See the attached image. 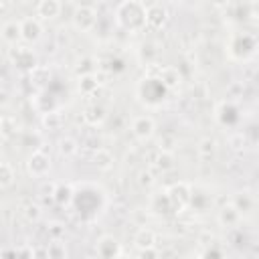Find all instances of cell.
Returning a JSON list of instances; mask_svg holds the SVG:
<instances>
[{
  "mask_svg": "<svg viewBox=\"0 0 259 259\" xmlns=\"http://www.w3.org/2000/svg\"><path fill=\"white\" fill-rule=\"evenodd\" d=\"M0 38L6 47H18V42L22 40V30H20V20L16 18H8L2 22L0 26Z\"/></svg>",
  "mask_w": 259,
  "mask_h": 259,
  "instance_id": "cell-12",
  "label": "cell"
},
{
  "mask_svg": "<svg viewBox=\"0 0 259 259\" xmlns=\"http://www.w3.org/2000/svg\"><path fill=\"white\" fill-rule=\"evenodd\" d=\"M168 8L162 2H150L146 4V24L148 28H162L168 22Z\"/></svg>",
  "mask_w": 259,
  "mask_h": 259,
  "instance_id": "cell-10",
  "label": "cell"
},
{
  "mask_svg": "<svg viewBox=\"0 0 259 259\" xmlns=\"http://www.w3.org/2000/svg\"><path fill=\"white\" fill-rule=\"evenodd\" d=\"M24 214H26L28 221H38V217H40V206H38V204H28V206L24 208Z\"/></svg>",
  "mask_w": 259,
  "mask_h": 259,
  "instance_id": "cell-32",
  "label": "cell"
},
{
  "mask_svg": "<svg viewBox=\"0 0 259 259\" xmlns=\"http://www.w3.org/2000/svg\"><path fill=\"white\" fill-rule=\"evenodd\" d=\"M214 119L223 125V127H237L241 123V109L237 107V103L233 99L221 101L214 107Z\"/></svg>",
  "mask_w": 259,
  "mask_h": 259,
  "instance_id": "cell-6",
  "label": "cell"
},
{
  "mask_svg": "<svg viewBox=\"0 0 259 259\" xmlns=\"http://www.w3.org/2000/svg\"><path fill=\"white\" fill-rule=\"evenodd\" d=\"M156 166H158L162 172L172 170V168H174V154H172L170 150H162L160 156H158V160H156Z\"/></svg>",
  "mask_w": 259,
  "mask_h": 259,
  "instance_id": "cell-28",
  "label": "cell"
},
{
  "mask_svg": "<svg viewBox=\"0 0 259 259\" xmlns=\"http://www.w3.org/2000/svg\"><path fill=\"white\" fill-rule=\"evenodd\" d=\"M10 61L20 71H32L36 67V55L30 47H14L10 53Z\"/></svg>",
  "mask_w": 259,
  "mask_h": 259,
  "instance_id": "cell-11",
  "label": "cell"
},
{
  "mask_svg": "<svg viewBox=\"0 0 259 259\" xmlns=\"http://www.w3.org/2000/svg\"><path fill=\"white\" fill-rule=\"evenodd\" d=\"M61 123H63V117H61L59 111H47V113H42V125L47 130H59Z\"/></svg>",
  "mask_w": 259,
  "mask_h": 259,
  "instance_id": "cell-27",
  "label": "cell"
},
{
  "mask_svg": "<svg viewBox=\"0 0 259 259\" xmlns=\"http://www.w3.org/2000/svg\"><path fill=\"white\" fill-rule=\"evenodd\" d=\"M257 49V40L251 32H233L227 42V51L231 59H249Z\"/></svg>",
  "mask_w": 259,
  "mask_h": 259,
  "instance_id": "cell-4",
  "label": "cell"
},
{
  "mask_svg": "<svg viewBox=\"0 0 259 259\" xmlns=\"http://www.w3.org/2000/svg\"><path fill=\"white\" fill-rule=\"evenodd\" d=\"M95 251H97V259H119L121 257V245L111 235H103L97 241Z\"/></svg>",
  "mask_w": 259,
  "mask_h": 259,
  "instance_id": "cell-14",
  "label": "cell"
},
{
  "mask_svg": "<svg viewBox=\"0 0 259 259\" xmlns=\"http://www.w3.org/2000/svg\"><path fill=\"white\" fill-rule=\"evenodd\" d=\"M49 259H69V249L63 243V239H53L49 245Z\"/></svg>",
  "mask_w": 259,
  "mask_h": 259,
  "instance_id": "cell-24",
  "label": "cell"
},
{
  "mask_svg": "<svg viewBox=\"0 0 259 259\" xmlns=\"http://www.w3.org/2000/svg\"><path fill=\"white\" fill-rule=\"evenodd\" d=\"M20 30H22V40L26 45H34L42 36V20L38 16H24L20 18Z\"/></svg>",
  "mask_w": 259,
  "mask_h": 259,
  "instance_id": "cell-9",
  "label": "cell"
},
{
  "mask_svg": "<svg viewBox=\"0 0 259 259\" xmlns=\"http://www.w3.org/2000/svg\"><path fill=\"white\" fill-rule=\"evenodd\" d=\"M57 150H59V154H61L63 158H71V156L77 154L79 144H77L75 138H71V136H63V138L57 142Z\"/></svg>",
  "mask_w": 259,
  "mask_h": 259,
  "instance_id": "cell-23",
  "label": "cell"
},
{
  "mask_svg": "<svg viewBox=\"0 0 259 259\" xmlns=\"http://www.w3.org/2000/svg\"><path fill=\"white\" fill-rule=\"evenodd\" d=\"M168 194L174 202L176 212H182L186 206H190V198H192V186L186 182H178L172 188H168Z\"/></svg>",
  "mask_w": 259,
  "mask_h": 259,
  "instance_id": "cell-13",
  "label": "cell"
},
{
  "mask_svg": "<svg viewBox=\"0 0 259 259\" xmlns=\"http://www.w3.org/2000/svg\"><path fill=\"white\" fill-rule=\"evenodd\" d=\"M158 77H160V81H162L170 91H174V89L180 85V81H182L180 69L174 67V65H166V67H162V69L158 71Z\"/></svg>",
  "mask_w": 259,
  "mask_h": 259,
  "instance_id": "cell-17",
  "label": "cell"
},
{
  "mask_svg": "<svg viewBox=\"0 0 259 259\" xmlns=\"http://www.w3.org/2000/svg\"><path fill=\"white\" fill-rule=\"evenodd\" d=\"M200 259H225V253L221 251V247L212 245V247H208V249L202 253V257H200Z\"/></svg>",
  "mask_w": 259,
  "mask_h": 259,
  "instance_id": "cell-31",
  "label": "cell"
},
{
  "mask_svg": "<svg viewBox=\"0 0 259 259\" xmlns=\"http://www.w3.org/2000/svg\"><path fill=\"white\" fill-rule=\"evenodd\" d=\"M73 194H75V186L73 184H57L51 192L53 200L59 204V206H71L73 202Z\"/></svg>",
  "mask_w": 259,
  "mask_h": 259,
  "instance_id": "cell-19",
  "label": "cell"
},
{
  "mask_svg": "<svg viewBox=\"0 0 259 259\" xmlns=\"http://www.w3.org/2000/svg\"><path fill=\"white\" fill-rule=\"evenodd\" d=\"M34 10H36V16H38L40 20H55V18L61 14L63 4H61L59 0H40Z\"/></svg>",
  "mask_w": 259,
  "mask_h": 259,
  "instance_id": "cell-16",
  "label": "cell"
},
{
  "mask_svg": "<svg viewBox=\"0 0 259 259\" xmlns=\"http://www.w3.org/2000/svg\"><path fill=\"white\" fill-rule=\"evenodd\" d=\"M49 237H51V241L53 239H63L65 237V227H63V223H59V221H53L51 225H49Z\"/></svg>",
  "mask_w": 259,
  "mask_h": 259,
  "instance_id": "cell-30",
  "label": "cell"
},
{
  "mask_svg": "<svg viewBox=\"0 0 259 259\" xmlns=\"http://www.w3.org/2000/svg\"><path fill=\"white\" fill-rule=\"evenodd\" d=\"M214 150H217V144H214L212 138H202V140L198 142V154H200L202 158H210V156L214 154Z\"/></svg>",
  "mask_w": 259,
  "mask_h": 259,
  "instance_id": "cell-29",
  "label": "cell"
},
{
  "mask_svg": "<svg viewBox=\"0 0 259 259\" xmlns=\"http://www.w3.org/2000/svg\"><path fill=\"white\" fill-rule=\"evenodd\" d=\"M134 243L138 245V249H140V251H142V249H152V247H156V235H154V231H152V229L142 227V229L136 233Z\"/></svg>",
  "mask_w": 259,
  "mask_h": 259,
  "instance_id": "cell-21",
  "label": "cell"
},
{
  "mask_svg": "<svg viewBox=\"0 0 259 259\" xmlns=\"http://www.w3.org/2000/svg\"><path fill=\"white\" fill-rule=\"evenodd\" d=\"M73 186L75 194L69 208H73V212L83 221L97 219L107 206V192L95 182H77Z\"/></svg>",
  "mask_w": 259,
  "mask_h": 259,
  "instance_id": "cell-1",
  "label": "cell"
},
{
  "mask_svg": "<svg viewBox=\"0 0 259 259\" xmlns=\"http://www.w3.org/2000/svg\"><path fill=\"white\" fill-rule=\"evenodd\" d=\"M26 170L32 178H45L51 170V158L49 154H45L42 150H34L30 152V156L26 158Z\"/></svg>",
  "mask_w": 259,
  "mask_h": 259,
  "instance_id": "cell-8",
  "label": "cell"
},
{
  "mask_svg": "<svg viewBox=\"0 0 259 259\" xmlns=\"http://www.w3.org/2000/svg\"><path fill=\"white\" fill-rule=\"evenodd\" d=\"M113 162H115V158H113V154L107 150V148H97L95 152H93V164H95V168L97 170H111L113 168Z\"/></svg>",
  "mask_w": 259,
  "mask_h": 259,
  "instance_id": "cell-20",
  "label": "cell"
},
{
  "mask_svg": "<svg viewBox=\"0 0 259 259\" xmlns=\"http://www.w3.org/2000/svg\"><path fill=\"white\" fill-rule=\"evenodd\" d=\"M132 134L138 142H148L152 140V136L156 134V121L152 115L148 113H142V115H136L132 119Z\"/></svg>",
  "mask_w": 259,
  "mask_h": 259,
  "instance_id": "cell-7",
  "label": "cell"
},
{
  "mask_svg": "<svg viewBox=\"0 0 259 259\" xmlns=\"http://www.w3.org/2000/svg\"><path fill=\"white\" fill-rule=\"evenodd\" d=\"M231 204L241 212V217H249L255 212V206H257V198L249 192V190H237L231 198Z\"/></svg>",
  "mask_w": 259,
  "mask_h": 259,
  "instance_id": "cell-15",
  "label": "cell"
},
{
  "mask_svg": "<svg viewBox=\"0 0 259 259\" xmlns=\"http://www.w3.org/2000/svg\"><path fill=\"white\" fill-rule=\"evenodd\" d=\"M99 89V79L91 73V75H81L79 77V91L83 95H93Z\"/></svg>",
  "mask_w": 259,
  "mask_h": 259,
  "instance_id": "cell-25",
  "label": "cell"
},
{
  "mask_svg": "<svg viewBox=\"0 0 259 259\" xmlns=\"http://www.w3.org/2000/svg\"><path fill=\"white\" fill-rule=\"evenodd\" d=\"M30 259H49V249H47V245L34 247V249L30 251Z\"/></svg>",
  "mask_w": 259,
  "mask_h": 259,
  "instance_id": "cell-33",
  "label": "cell"
},
{
  "mask_svg": "<svg viewBox=\"0 0 259 259\" xmlns=\"http://www.w3.org/2000/svg\"><path fill=\"white\" fill-rule=\"evenodd\" d=\"M14 178H16V170L12 168V164H10L8 160H2V162H0V186H2V188L12 186Z\"/></svg>",
  "mask_w": 259,
  "mask_h": 259,
  "instance_id": "cell-26",
  "label": "cell"
},
{
  "mask_svg": "<svg viewBox=\"0 0 259 259\" xmlns=\"http://www.w3.org/2000/svg\"><path fill=\"white\" fill-rule=\"evenodd\" d=\"M113 22L127 30V32H140L144 30L146 24V4L138 0H125L119 2L113 10Z\"/></svg>",
  "mask_w": 259,
  "mask_h": 259,
  "instance_id": "cell-2",
  "label": "cell"
},
{
  "mask_svg": "<svg viewBox=\"0 0 259 259\" xmlns=\"http://www.w3.org/2000/svg\"><path fill=\"white\" fill-rule=\"evenodd\" d=\"M138 259H160V255H158L156 247H152V249H142Z\"/></svg>",
  "mask_w": 259,
  "mask_h": 259,
  "instance_id": "cell-34",
  "label": "cell"
},
{
  "mask_svg": "<svg viewBox=\"0 0 259 259\" xmlns=\"http://www.w3.org/2000/svg\"><path fill=\"white\" fill-rule=\"evenodd\" d=\"M136 91H138L140 101L146 103L148 107H160L168 99V93H170V89L160 81L158 75H148L146 79H142Z\"/></svg>",
  "mask_w": 259,
  "mask_h": 259,
  "instance_id": "cell-3",
  "label": "cell"
},
{
  "mask_svg": "<svg viewBox=\"0 0 259 259\" xmlns=\"http://www.w3.org/2000/svg\"><path fill=\"white\" fill-rule=\"evenodd\" d=\"M71 22H73L75 30H79V32H91L97 26V22H99V12L91 4H79L73 10V14H71Z\"/></svg>",
  "mask_w": 259,
  "mask_h": 259,
  "instance_id": "cell-5",
  "label": "cell"
},
{
  "mask_svg": "<svg viewBox=\"0 0 259 259\" xmlns=\"http://www.w3.org/2000/svg\"><path fill=\"white\" fill-rule=\"evenodd\" d=\"M105 107H101V105H89L87 109H85V113H83V119H85V123H89V125H99V123H103V119H105Z\"/></svg>",
  "mask_w": 259,
  "mask_h": 259,
  "instance_id": "cell-22",
  "label": "cell"
},
{
  "mask_svg": "<svg viewBox=\"0 0 259 259\" xmlns=\"http://www.w3.org/2000/svg\"><path fill=\"white\" fill-rule=\"evenodd\" d=\"M241 212L229 202V204H225V206H221V210L217 212V221L223 225V227H237L239 223H241Z\"/></svg>",
  "mask_w": 259,
  "mask_h": 259,
  "instance_id": "cell-18",
  "label": "cell"
}]
</instances>
